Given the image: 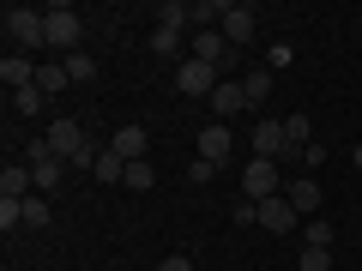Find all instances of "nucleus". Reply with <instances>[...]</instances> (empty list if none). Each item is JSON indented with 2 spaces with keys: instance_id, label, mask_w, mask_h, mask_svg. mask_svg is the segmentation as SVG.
Masks as SVG:
<instances>
[{
  "instance_id": "9b49d317",
  "label": "nucleus",
  "mask_w": 362,
  "mask_h": 271,
  "mask_svg": "<svg viewBox=\"0 0 362 271\" xmlns=\"http://www.w3.org/2000/svg\"><path fill=\"white\" fill-rule=\"evenodd\" d=\"M254 25H259V18H254V6H230V18H223L218 30H223V42H230V49L242 54L247 42H254Z\"/></svg>"
},
{
  "instance_id": "39448f33",
  "label": "nucleus",
  "mask_w": 362,
  "mask_h": 271,
  "mask_svg": "<svg viewBox=\"0 0 362 271\" xmlns=\"http://www.w3.org/2000/svg\"><path fill=\"white\" fill-rule=\"evenodd\" d=\"M218 85H223V73H218V66H206V61H194V54L175 66V90H181V97H211Z\"/></svg>"
},
{
  "instance_id": "6ab92c4d",
  "label": "nucleus",
  "mask_w": 362,
  "mask_h": 271,
  "mask_svg": "<svg viewBox=\"0 0 362 271\" xmlns=\"http://www.w3.org/2000/svg\"><path fill=\"white\" fill-rule=\"evenodd\" d=\"M66 85H73V73H66V61H54V66H37V90H42V97H61Z\"/></svg>"
},
{
  "instance_id": "c85d7f7f",
  "label": "nucleus",
  "mask_w": 362,
  "mask_h": 271,
  "mask_svg": "<svg viewBox=\"0 0 362 271\" xmlns=\"http://www.w3.org/2000/svg\"><path fill=\"white\" fill-rule=\"evenodd\" d=\"M290 61H296V49H290V42H272V49H266V66H272V73H278V66H290Z\"/></svg>"
},
{
  "instance_id": "a878e982",
  "label": "nucleus",
  "mask_w": 362,
  "mask_h": 271,
  "mask_svg": "<svg viewBox=\"0 0 362 271\" xmlns=\"http://www.w3.org/2000/svg\"><path fill=\"white\" fill-rule=\"evenodd\" d=\"M302 235H308V247H332V223H326V217H308Z\"/></svg>"
},
{
  "instance_id": "f8f14e48",
  "label": "nucleus",
  "mask_w": 362,
  "mask_h": 271,
  "mask_svg": "<svg viewBox=\"0 0 362 271\" xmlns=\"http://www.w3.org/2000/svg\"><path fill=\"white\" fill-rule=\"evenodd\" d=\"M0 85H6V90H30V85H37V61L6 49V61H0Z\"/></svg>"
},
{
  "instance_id": "4be33fe9",
  "label": "nucleus",
  "mask_w": 362,
  "mask_h": 271,
  "mask_svg": "<svg viewBox=\"0 0 362 271\" xmlns=\"http://www.w3.org/2000/svg\"><path fill=\"white\" fill-rule=\"evenodd\" d=\"M49 223H54L49 199H42V193H30V199H25V229H49Z\"/></svg>"
},
{
  "instance_id": "cd10ccee",
  "label": "nucleus",
  "mask_w": 362,
  "mask_h": 271,
  "mask_svg": "<svg viewBox=\"0 0 362 271\" xmlns=\"http://www.w3.org/2000/svg\"><path fill=\"white\" fill-rule=\"evenodd\" d=\"M25 163H30V169H37V163H54V145H49V133L25 145Z\"/></svg>"
},
{
  "instance_id": "9d476101",
  "label": "nucleus",
  "mask_w": 362,
  "mask_h": 271,
  "mask_svg": "<svg viewBox=\"0 0 362 271\" xmlns=\"http://www.w3.org/2000/svg\"><path fill=\"white\" fill-rule=\"evenodd\" d=\"M109 151H115V157H127V163H145V151H151V133H145L139 121H127V127H115V133H109Z\"/></svg>"
},
{
  "instance_id": "ddd939ff",
  "label": "nucleus",
  "mask_w": 362,
  "mask_h": 271,
  "mask_svg": "<svg viewBox=\"0 0 362 271\" xmlns=\"http://www.w3.org/2000/svg\"><path fill=\"white\" fill-rule=\"evenodd\" d=\"M284 199H290V205H296V217L308 223L314 211H320V181H314V175H296V181H290V187H284Z\"/></svg>"
},
{
  "instance_id": "aec40b11",
  "label": "nucleus",
  "mask_w": 362,
  "mask_h": 271,
  "mask_svg": "<svg viewBox=\"0 0 362 271\" xmlns=\"http://www.w3.org/2000/svg\"><path fill=\"white\" fill-rule=\"evenodd\" d=\"M284 139H290V151H308V145H314V121L308 115H290L284 121Z\"/></svg>"
},
{
  "instance_id": "c756f323",
  "label": "nucleus",
  "mask_w": 362,
  "mask_h": 271,
  "mask_svg": "<svg viewBox=\"0 0 362 271\" xmlns=\"http://www.w3.org/2000/svg\"><path fill=\"white\" fill-rule=\"evenodd\" d=\"M151 271H194V259H187V253H169V259H157Z\"/></svg>"
},
{
  "instance_id": "20e7f679",
  "label": "nucleus",
  "mask_w": 362,
  "mask_h": 271,
  "mask_svg": "<svg viewBox=\"0 0 362 271\" xmlns=\"http://www.w3.org/2000/svg\"><path fill=\"white\" fill-rule=\"evenodd\" d=\"M290 181H284V163H272V157H254V163L242 169V199H272V193H284Z\"/></svg>"
},
{
  "instance_id": "4468645a",
  "label": "nucleus",
  "mask_w": 362,
  "mask_h": 271,
  "mask_svg": "<svg viewBox=\"0 0 362 271\" xmlns=\"http://www.w3.org/2000/svg\"><path fill=\"white\" fill-rule=\"evenodd\" d=\"M37 181H30V163H6L0 169V199H30Z\"/></svg>"
},
{
  "instance_id": "5701e85b",
  "label": "nucleus",
  "mask_w": 362,
  "mask_h": 271,
  "mask_svg": "<svg viewBox=\"0 0 362 271\" xmlns=\"http://www.w3.org/2000/svg\"><path fill=\"white\" fill-rule=\"evenodd\" d=\"M42 109H49V97H42L37 85H30V90H13V115H42Z\"/></svg>"
},
{
  "instance_id": "473e14b6",
  "label": "nucleus",
  "mask_w": 362,
  "mask_h": 271,
  "mask_svg": "<svg viewBox=\"0 0 362 271\" xmlns=\"http://www.w3.org/2000/svg\"><path fill=\"white\" fill-rule=\"evenodd\" d=\"M350 163H356V169H362V139H356V151H350Z\"/></svg>"
},
{
  "instance_id": "b1692460",
  "label": "nucleus",
  "mask_w": 362,
  "mask_h": 271,
  "mask_svg": "<svg viewBox=\"0 0 362 271\" xmlns=\"http://www.w3.org/2000/svg\"><path fill=\"white\" fill-rule=\"evenodd\" d=\"M121 187H133V193H151V187H157V169H151V163H127V181H121Z\"/></svg>"
},
{
  "instance_id": "dca6fc26",
  "label": "nucleus",
  "mask_w": 362,
  "mask_h": 271,
  "mask_svg": "<svg viewBox=\"0 0 362 271\" xmlns=\"http://www.w3.org/2000/svg\"><path fill=\"white\" fill-rule=\"evenodd\" d=\"M157 25H163V30H181V37H187V30H199L187 0H163V6H157Z\"/></svg>"
},
{
  "instance_id": "6e6552de",
  "label": "nucleus",
  "mask_w": 362,
  "mask_h": 271,
  "mask_svg": "<svg viewBox=\"0 0 362 271\" xmlns=\"http://www.w3.org/2000/svg\"><path fill=\"white\" fill-rule=\"evenodd\" d=\"M296 205H290V199L284 193H272V199H259V229H266V235H290V229H296Z\"/></svg>"
},
{
  "instance_id": "f257e3e1",
  "label": "nucleus",
  "mask_w": 362,
  "mask_h": 271,
  "mask_svg": "<svg viewBox=\"0 0 362 271\" xmlns=\"http://www.w3.org/2000/svg\"><path fill=\"white\" fill-rule=\"evenodd\" d=\"M49 145H54V157H61L66 169H97V157H103L73 115H54V121H49Z\"/></svg>"
},
{
  "instance_id": "0eeeda50",
  "label": "nucleus",
  "mask_w": 362,
  "mask_h": 271,
  "mask_svg": "<svg viewBox=\"0 0 362 271\" xmlns=\"http://www.w3.org/2000/svg\"><path fill=\"white\" fill-rule=\"evenodd\" d=\"M206 103H211V121H223V127H230V121L247 109V90H242V78H223V85L211 90Z\"/></svg>"
},
{
  "instance_id": "412c9836",
  "label": "nucleus",
  "mask_w": 362,
  "mask_h": 271,
  "mask_svg": "<svg viewBox=\"0 0 362 271\" xmlns=\"http://www.w3.org/2000/svg\"><path fill=\"white\" fill-rule=\"evenodd\" d=\"M61 169H66L61 157H54V163H37V169H30V181H37V193H42V199H49L54 187H61Z\"/></svg>"
},
{
  "instance_id": "bb28decb",
  "label": "nucleus",
  "mask_w": 362,
  "mask_h": 271,
  "mask_svg": "<svg viewBox=\"0 0 362 271\" xmlns=\"http://www.w3.org/2000/svg\"><path fill=\"white\" fill-rule=\"evenodd\" d=\"M302 271H332V247H302Z\"/></svg>"
},
{
  "instance_id": "2eb2a0df",
  "label": "nucleus",
  "mask_w": 362,
  "mask_h": 271,
  "mask_svg": "<svg viewBox=\"0 0 362 271\" xmlns=\"http://www.w3.org/2000/svg\"><path fill=\"white\" fill-rule=\"evenodd\" d=\"M151 54H157V61H187V37H181V30H163V25H157L151 30Z\"/></svg>"
},
{
  "instance_id": "7c9ffc66",
  "label": "nucleus",
  "mask_w": 362,
  "mask_h": 271,
  "mask_svg": "<svg viewBox=\"0 0 362 271\" xmlns=\"http://www.w3.org/2000/svg\"><path fill=\"white\" fill-rule=\"evenodd\" d=\"M230 217H235V223H242V229H247V223H259V205H254V199H242V205H235Z\"/></svg>"
},
{
  "instance_id": "f3484780",
  "label": "nucleus",
  "mask_w": 362,
  "mask_h": 271,
  "mask_svg": "<svg viewBox=\"0 0 362 271\" xmlns=\"http://www.w3.org/2000/svg\"><path fill=\"white\" fill-rule=\"evenodd\" d=\"M90 181H103V187H121V181H127V157H115L103 145V157H97V169H90Z\"/></svg>"
},
{
  "instance_id": "1a4fd4ad",
  "label": "nucleus",
  "mask_w": 362,
  "mask_h": 271,
  "mask_svg": "<svg viewBox=\"0 0 362 271\" xmlns=\"http://www.w3.org/2000/svg\"><path fill=\"white\" fill-rule=\"evenodd\" d=\"M230 151H235V133L223 127V121H211V127H199V163H230Z\"/></svg>"
},
{
  "instance_id": "393cba45",
  "label": "nucleus",
  "mask_w": 362,
  "mask_h": 271,
  "mask_svg": "<svg viewBox=\"0 0 362 271\" xmlns=\"http://www.w3.org/2000/svg\"><path fill=\"white\" fill-rule=\"evenodd\" d=\"M66 73H73V85H90V78H97V61L78 49V54H66Z\"/></svg>"
},
{
  "instance_id": "a211bd4d",
  "label": "nucleus",
  "mask_w": 362,
  "mask_h": 271,
  "mask_svg": "<svg viewBox=\"0 0 362 271\" xmlns=\"http://www.w3.org/2000/svg\"><path fill=\"white\" fill-rule=\"evenodd\" d=\"M242 90H247V109H259L272 97V66H247L242 73Z\"/></svg>"
},
{
  "instance_id": "f03ea898",
  "label": "nucleus",
  "mask_w": 362,
  "mask_h": 271,
  "mask_svg": "<svg viewBox=\"0 0 362 271\" xmlns=\"http://www.w3.org/2000/svg\"><path fill=\"white\" fill-rule=\"evenodd\" d=\"M0 30L13 42V54L49 49V18H42V6H6V13H0Z\"/></svg>"
},
{
  "instance_id": "2f4dec72",
  "label": "nucleus",
  "mask_w": 362,
  "mask_h": 271,
  "mask_svg": "<svg viewBox=\"0 0 362 271\" xmlns=\"http://www.w3.org/2000/svg\"><path fill=\"white\" fill-rule=\"evenodd\" d=\"M320 163H326V145H320V139H314V145H308V151H302V169H320Z\"/></svg>"
},
{
  "instance_id": "423d86ee",
  "label": "nucleus",
  "mask_w": 362,
  "mask_h": 271,
  "mask_svg": "<svg viewBox=\"0 0 362 271\" xmlns=\"http://www.w3.org/2000/svg\"><path fill=\"white\" fill-rule=\"evenodd\" d=\"M187 54H194V61H206V66H218V73L235 61V49L223 42V30H194V37H187Z\"/></svg>"
},
{
  "instance_id": "7ed1b4c3",
  "label": "nucleus",
  "mask_w": 362,
  "mask_h": 271,
  "mask_svg": "<svg viewBox=\"0 0 362 271\" xmlns=\"http://www.w3.org/2000/svg\"><path fill=\"white\" fill-rule=\"evenodd\" d=\"M42 18H49V49L78 54V42H85V18H78V6H42Z\"/></svg>"
}]
</instances>
